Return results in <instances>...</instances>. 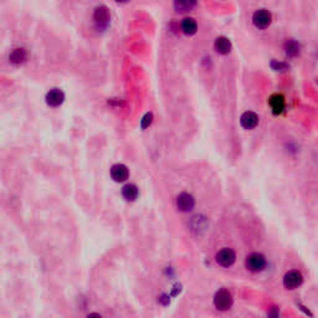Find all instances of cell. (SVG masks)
Here are the masks:
<instances>
[{"mask_svg":"<svg viewBox=\"0 0 318 318\" xmlns=\"http://www.w3.org/2000/svg\"><path fill=\"white\" fill-rule=\"evenodd\" d=\"M26 59H28V52L22 47L14 49L10 52V55H9V60L14 65H21V63H24L26 61Z\"/></svg>","mask_w":318,"mask_h":318,"instance_id":"7c38bea8","label":"cell"},{"mask_svg":"<svg viewBox=\"0 0 318 318\" xmlns=\"http://www.w3.org/2000/svg\"><path fill=\"white\" fill-rule=\"evenodd\" d=\"M301 51V45L296 40H287L285 42V52L290 58H296Z\"/></svg>","mask_w":318,"mask_h":318,"instance_id":"2e32d148","label":"cell"},{"mask_svg":"<svg viewBox=\"0 0 318 318\" xmlns=\"http://www.w3.org/2000/svg\"><path fill=\"white\" fill-rule=\"evenodd\" d=\"M272 21V15L266 9H258L254 13L253 22L258 29L269 28Z\"/></svg>","mask_w":318,"mask_h":318,"instance_id":"3957f363","label":"cell"},{"mask_svg":"<svg viewBox=\"0 0 318 318\" xmlns=\"http://www.w3.org/2000/svg\"><path fill=\"white\" fill-rule=\"evenodd\" d=\"M111 14L108 11L107 6L99 5L94 11V21L96 24L97 29H106L110 25Z\"/></svg>","mask_w":318,"mask_h":318,"instance_id":"6da1fadb","label":"cell"},{"mask_svg":"<svg viewBox=\"0 0 318 318\" xmlns=\"http://www.w3.org/2000/svg\"><path fill=\"white\" fill-rule=\"evenodd\" d=\"M111 177H112L113 180L117 181V183L126 181L129 177L128 168L124 164H121V163L112 165V168H111Z\"/></svg>","mask_w":318,"mask_h":318,"instance_id":"9c48e42d","label":"cell"},{"mask_svg":"<svg viewBox=\"0 0 318 318\" xmlns=\"http://www.w3.org/2000/svg\"><path fill=\"white\" fill-rule=\"evenodd\" d=\"M235 260H236V255L235 253H234V250L228 249V247L220 250L219 253L217 254V262L222 267L233 266Z\"/></svg>","mask_w":318,"mask_h":318,"instance_id":"5b68a950","label":"cell"},{"mask_svg":"<svg viewBox=\"0 0 318 318\" xmlns=\"http://www.w3.org/2000/svg\"><path fill=\"white\" fill-rule=\"evenodd\" d=\"M215 50H217L219 54H222V55H226L229 54L231 50V42L228 38H218L217 41H215Z\"/></svg>","mask_w":318,"mask_h":318,"instance_id":"9a60e30c","label":"cell"},{"mask_svg":"<svg viewBox=\"0 0 318 318\" xmlns=\"http://www.w3.org/2000/svg\"><path fill=\"white\" fill-rule=\"evenodd\" d=\"M45 101L49 104L50 107H59L65 101V94L60 88H52L46 94Z\"/></svg>","mask_w":318,"mask_h":318,"instance_id":"ba28073f","label":"cell"},{"mask_svg":"<svg viewBox=\"0 0 318 318\" xmlns=\"http://www.w3.org/2000/svg\"><path fill=\"white\" fill-rule=\"evenodd\" d=\"M303 282V276L298 271H290L283 277V286L288 290H295Z\"/></svg>","mask_w":318,"mask_h":318,"instance_id":"52a82bcc","label":"cell"},{"mask_svg":"<svg viewBox=\"0 0 318 318\" xmlns=\"http://www.w3.org/2000/svg\"><path fill=\"white\" fill-rule=\"evenodd\" d=\"M86 318H102V316L99 315V313L94 312V313H90V315H88Z\"/></svg>","mask_w":318,"mask_h":318,"instance_id":"44dd1931","label":"cell"},{"mask_svg":"<svg viewBox=\"0 0 318 318\" xmlns=\"http://www.w3.org/2000/svg\"><path fill=\"white\" fill-rule=\"evenodd\" d=\"M271 66H272V69L274 70H276V71H278V70H286L287 69V65H286V63H283V62H277V61H272L271 62Z\"/></svg>","mask_w":318,"mask_h":318,"instance_id":"d6986e66","label":"cell"},{"mask_svg":"<svg viewBox=\"0 0 318 318\" xmlns=\"http://www.w3.org/2000/svg\"><path fill=\"white\" fill-rule=\"evenodd\" d=\"M266 266V258L262 254L254 253L251 255L247 256L246 258V267L253 272H260L262 271Z\"/></svg>","mask_w":318,"mask_h":318,"instance_id":"277c9868","label":"cell"},{"mask_svg":"<svg viewBox=\"0 0 318 318\" xmlns=\"http://www.w3.org/2000/svg\"><path fill=\"white\" fill-rule=\"evenodd\" d=\"M152 121H153V115H152L151 112L145 113V115L143 116L142 119H140V128L145 129L147 127H149L151 126Z\"/></svg>","mask_w":318,"mask_h":318,"instance_id":"e0dca14e","label":"cell"},{"mask_svg":"<svg viewBox=\"0 0 318 318\" xmlns=\"http://www.w3.org/2000/svg\"><path fill=\"white\" fill-rule=\"evenodd\" d=\"M233 304V296L228 290H219L214 296V306L219 311H228Z\"/></svg>","mask_w":318,"mask_h":318,"instance_id":"7a4b0ae2","label":"cell"},{"mask_svg":"<svg viewBox=\"0 0 318 318\" xmlns=\"http://www.w3.org/2000/svg\"><path fill=\"white\" fill-rule=\"evenodd\" d=\"M174 6H176V9L178 11L179 10H180V11H188V10H190L193 6H195V3H188V1H179V3L174 4Z\"/></svg>","mask_w":318,"mask_h":318,"instance_id":"ac0fdd59","label":"cell"},{"mask_svg":"<svg viewBox=\"0 0 318 318\" xmlns=\"http://www.w3.org/2000/svg\"><path fill=\"white\" fill-rule=\"evenodd\" d=\"M180 29L185 35H194L198 29L197 21L193 18H184L180 24Z\"/></svg>","mask_w":318,"mask_h":318,"instance_id":"5bb4252c","label":"cell"},{"mask_svg":"<svg viewBox=\"0 0 318 318\" xmlns=\"http://www.w3.org/2000/svg\"><path fill=\"white\" fill-rule=\"evenodd\" d=\"M269 318H280V312L277 307H271L269 311Z\"/></svg>","mask_w":318,"mask_h":318,"instance_id":"ffe728a7","label":"cell"},{"mask_svg":"<svg viewBox=\"0 0 318 318\" xmlns=\"http://www.w3.org/2000/svg\"><path fill=\"white\" fill-rule=\"evenodd\" d=\"M240 123L245 129H254L258 124V116L255 112L246 111L240 118Z\"/></svg>","mask_w":318,"mask_h":318,"instance_id":"30bf717a","label":"cell"},{"mask_svg":"<svg viewBox=\"0 0 318 318\" xmlns=\"http://www.w3.org/2000/svg\"><path fill=\"white\" fill-rule=\"evenodd\" d=\"M121 194L126 201H136L138 195H139V190H138V187L136 184H126L122 188Z\"/></svg>","mask_w":318,"mask_h":318,"instance_id":"8fae6325","label":"cell"},{"mask_svg":"<svg viewBox=\"0 0 318 318\" xmlns=\"http://www.w3.org/2000/svg\"><path fill=\"white\" fill-rule=\"evenodd\" d=\"M269 102L275 115H280L285 108V99L281 95H272Z\"/></svg>","mask_w":318,"mask_h":318,"instance_id":"4fadbf2b","label":"cell"},{"mask_svg":"<svg viewBox=\"0 0 318 318\" xmlns=\"http://www.w3.org/2000/svg\"><path fill=\"white\" fill-rule=\"evenodd\" d=\"M195 206V199L189 193H181L177 198V208L183 213L193 210Z\"/></svg>","mask_w":318,"mask_h":318,"instance_id":"8992f818","label":"cell"}]
</instances>
